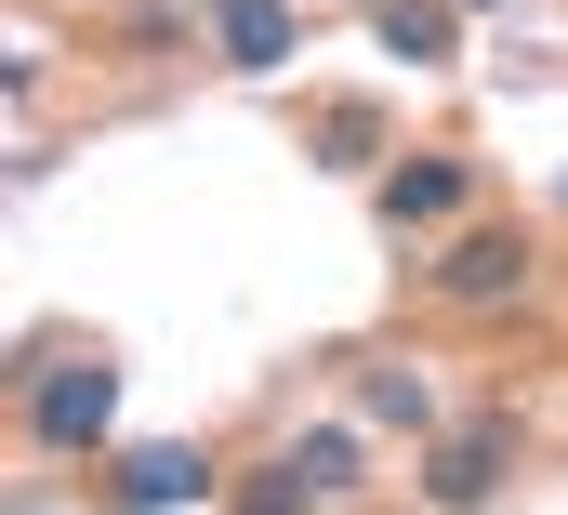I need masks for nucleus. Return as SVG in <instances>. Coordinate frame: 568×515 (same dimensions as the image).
<instances>
[{
	"instance_id": "1a4fd4ad",
	"label": "nucleus",
	"mask_w": 568,
	"mask_h": 515,
	"mask_svg": "<svg viewBox=\"0 0 568 515\" xmlns=\"http://www.w3.org/2000/svg\"><path fill=\"white\" fill-rule=\"evenodd\" d=\"M357 423H384V436H436V384L410 357H371L357 371Z\"/></svg>"
},
{
	"instance_id": "20e7f679",
	"label": "nucleus",
	"mask_w": 568,
	"mask_h": 515,
	"mask_svg": "<svg viewBox=\"0 0 568 515\" xmlns=\"http://www.w3.org/2000/svg\"><path fill=\"white\" fill-rule=\"evenodd\" d=\"M463 199H476V159H449V145H410V159L371 185V212H384L397 239H410V225H449Z\"/></svg>"
},
{
	"instance_id": "0eeeda50",
	"label": "nucleus",
	"mask_w": 568,
	"mask_h": 515,
	"mask_svg": "<svg viewBox=\"0 0 568 515\" xmlns=\"http://www.w3.org/2000/svg\"><path fill=\"white\" fill-rule=\"evenodd\" d=\"M212 40H225V67H252V80H265V67L304 53V13H291V0H225V13H212Z\"/></svg>"
},
{
	"instance_id": "f03ea898",
	"label": "nucleus",
	"mask_w": 568,
	"mask_h": 515,
	"mask_svg": "<svg viewBox=\"0 0 568 515\" xmlns=\"http://www.w3.org/2000/svg\"><path fill=\"white\" fill-rule=\"evenodd\" d=\"M357 489H371V436L357 423H304L278 463L252 476V503H357Z\"/></svg>"
},
{
	"instance_id": "9d476101",
	"label": "nucleus",
	"mask_w": 568,
	"mask_h": 515,
	"mask_svg": "<svg viewBox=\"0 0 568 515\" xmlns=\"http://www.w3.org/2000/svg\"><path fill=\"white\" fill-rule=\"evenodd\" d=\"M463 13H503V0H463Z\"/></svg>"
},
{
	"instance_id": "f257e3e1",
	"label": "nucleus",
	"mask_w": 568,
	"mask_h": 515,
	"mask_svg": "<svg viewBox=\"0 0 568 515\" xmlns=\"http://www.w3.org/2000/svg\"><path fill=\"white\" fill-rule=\"evenodd\" d=\"M27 436L40 450H106L120 436V371L106 357H40L27 371Z\"/></svg>"
},
{
	"instance_id": "6e6552de",
	"label": "nucleus",
	"mask_w": 568,
	"mask_h": 515,
	"mask_svg": "<svg viewBox=\"0 0 568 515\" xmlns=\"http://www.w3.org/2000/svg\"><path fill=\"white\" fill-rule=\"evenodd\" d=\"M371 40L397 67H449L463 53V0H371Z\"/></svg>"
},
{
	"instance_id": "7ed1b4c3",
	"label": "nucleus",
	"mask_w": 568,
	"mask_h": 515,
	"mask_svg": "<svg viewBox=\"0 0 568 515\" xmlns=\"http://www.w3.org/2000/svg\"><path fill=\"white\" fill-rule=\"evenodd\" d=\"M225 476H212V450H185V436H145V450H120L106 463V503H133V515H172V503H212Z\"/></svg>"
},
{
	"instance_id": "39448f33",
	"label": "nucleus",
	"mask_w": 568,
	"mask_h": 515,
	"mask_svg": "<svg viewBox=\"0 0 568 515\" xmlns=\"http://www.w3.org/2000/svg\"><path fill=\"white\" fill-rule=\"evenodd\" d=\"M516 291H529V239L516 225H463L436 252V304H516Z\"/></svg>"
},
{
	"instance_id": "423d86ee",
	"label": "nucleus",
	"mask_w": 568,
	"mask_h": 515,
	"mask_svg": "<svg viewBox=\"0 0 568 515\" xmlns=\"http://www.w3.org/2000/svg\"><path fill=\"white\" fill-rule=\"evenodd\" d=\"M503 463H516V436H503V423L436 436V450H424V503H489V489H503Z\"/></svg>"
}]
</instances>
